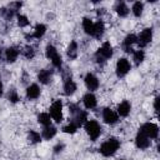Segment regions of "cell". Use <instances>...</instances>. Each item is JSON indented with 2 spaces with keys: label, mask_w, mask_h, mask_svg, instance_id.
I'll list each match as a JSON object with an SVG mask.
<instances>
[{
  "label": "cell",
  "mask_w": 160,
  "mask_h": 160,
  "mask_svg": "<svg viewBox=\"0 0 160 160\" xmlns=\"http://www.w3.org/2000/svg\"><path fill=\"white\" fill-rule=\"evenodd\" d=\"M24 55H25L26 59H32L34 55H35V51H34V49L31 46H26L25 50H24Z\"/></svg>",
  "instance_id": "4dcf8cb0"
},
{
  "label": "cell",
  "mask_w": 160,
  "mask_h": 160,
  "mask_svg": "<svg viewBox=\"0 0 160 160\" xmlns=\"http://www.w3.org/2000/svg\"><path fill=\"white\" fill-rule=\"evenodd\" d=\"M40 95V89L36 84H32L30 86H28L26 89V96L28 99H38Z\"/></svg>",
  "instance_id": "7c38bea8"
},
{
  "label": "cell",
  "mask_w": 160,
  "mask_h": 160,
  "mask_svg": "<svg viewBox=\"0 0 160 160\" xmlns=\"http://www.w3.org/2000/svg\"><path fill=\"white\" fill-rule=\"evenodd\" d=\"M151 39H152V30L151 29H144L138 38V42L141 48H144L145 45H148L151 41Z\"/></svg>",
  "instance_id": "52a82bcc"
},
{
  "label": "cell",
  "mask_w": 160,
  "mask_h": 160,
  "mask_svg": "<svg viewBox=\"0 0 160 160\" xmlns=\"http://www.w3.org/2000/svg\"><path fill=\"white\" fill-rule=\"evenodd\" d=\"M130 110H131V105H130V102H129L128 100H124V101L118 106V114H119L120 116H128L129 112H130Z\"/></svg>",
  "instance_id": "4fadbf2b"
},
{
  "label": "cell",
  "mask_w": 160,
  "mask_h": 160,
  "mask_svg": "<svg viewBox=\"0 0 160 160\" xmlns=\"http://www.w3.org/2000/svg\"><path fill=\"white\" fill-rule=\"evenodd\" d=\"M130 70V62L128 59L121 58L116 62V75L118 76H125Z\"/></svg>",
  "instance_id": "8992f818"
},
{
  "label": "cell",
  "mask_w": 160,
  "mask_h": 160,
  "mask_svg": "<svg viewBox=\"0 0 160 160\" xmlns=\"http://www.w3.org/2000/svg\"><path fill=\"white\" fill-rule=\"evenodd\" d=\"M85 85L89 90H96L99 88V80L94 74H86L85 76Z\"/></svg>",
  "instance_id": "9c48e42d"
},
{
  "label": "cell",
  "mask_w": 160,
  "mask_h": 160,
  "mask_svg": "<svg viewBox=\"0 0 160 160\" xmlns=\"http://www.w3.org/2000/svg\"><path fill=\"white\" fill-rule=\"evenodd\" d=\"M38 120H39V122H40L41 125H44V126H49V125H51L50 115H49L48 112H41V114L38 116Z\"/></svg>",
  "instance_id": "7402d4cb"
},
{
  "label": "cell",
  "mask_w": 160,
  "mask_h": 160,
  "mask_svg": "<svg viewBox=\"0 0 160 160\" xmlns=\"http://www.w3.org/2000/svg\"><path fill=\"white\" fill-rule=\"evenodd\" d=\"M142 10H144L142 2H140V1L134 2V5H132V12H134L135 16H140L142 14Z\"/></svg>",
  "instance_id": "d4e9b609"
},
{
  "label": "cell",
  "mask_w": 160,
  "mask_h": 160,
  "mask_svg": "<svg viewBox=\"0 0 160 160\" xmlns=\"http://www.w3.org/2000/svg\"><path fill=\"white\" fill-rule=\"evenodd\" d=\"M134 54V60H135V64L139 65L140 62H142L144 58H145V52L142 50H138V51H132Z\"/></svg>",
  "instance_id": "4316f807"
},
{
  "label": "cell",
  "mask_w": 160,
  "mask_h": 160,
  "mask_svg": "<svg viewBox=\"0 0 160 160\" xmlns=\"http://www.w3.org/2000/svg\"><path fill=\"white\" fill-rule=\"evenodd\" d=\"M2 95V82H1V80H0V96Z\"/></svg>",
  "instance_id": "d590c367"
},
{
  "label": "cell",
  "mask_w": 160,
  "mask_h": 160,
  "mask_svg": "<svg viewBox=\"0 0 160 160\" xmlns=\"http://www.w3.org/2000/svg\"><path fill=\"white\" fill-rule=\"evenodd\" d=\"M104 30H105V26H104V22L102 21H98L96 24H94V32H92V36L100 39L104 34Z\"/></svg>",
  "instance_id": "9a60e30c"
},
{
  "label": "cell",
  "mask_w": 160,
  "mask_h": 160,
  "mask_svg": "<svg viewBox=\"0 0 160 160\" xmlns=\"http://www.w3.org/2000/svg\"><path fill=\"white\" fill-rule=\"evenodd\" d=\"M85 130L92 141L96 140L101 134V128H100L99 122L95 120H88L85 122Z\"/></svg>",
  "instance_id": "7a4b0ae2"
},
{
  "label": "cell",
  "mask_w": 160,
  "mask_h": 160,
  "mask_svg": "<svg viewBox=\"0 0 160 160\" xmlns=\"http://www.w3.org/2000/svg\"><path fill=\"white\" fill-rule=\"evenodd\" d=\"M28 139H29V141L32 142V144H36V142L41 141V136H40V134L36 132V131H34V130H31V131L29 132Z\"/></svg>",
  "instance_id": "484cf974"
},
{
  "label": "cell",
  "mask_w": 160,
  "mask_h": 160,
  "mask_svg": "<svg viewBox=\"0 0 160 160\" xmlns=\"http://www.w3.org/2000/svg\"><path fill=\"white\" fill-rule=\"evenodd\" d=\"M139 132L145 135L149 139H156L159 135V128H158V125H155L152 122H146L140 128Z\"/></svg>",
  "instance_id": "3957f363"
},
{
  "label": "cell",
  "mask_w": 160,
  "mask_h": 160,
  "mask_svg": "<svg viewBox=\"0 0 160 160\" xmlns=\"http://www.w3.org/2000/svg\"><path fill=\"white\" fill-rule=\"evenodd\" d=\"M55 134H56V128H54V126H51V125L45 126V129H44V131H42V136H44V139H46V140H50L51 138H54Z\"/></svg>",
  "instance_id": "d6986e66"
},
{
  "label": "cell",
  "mask_w": 160,
  "mask_h": 160,
  "mask_svg": "<svg viewBox=\"0 0 160 160\" xmlns=\"http://www.w3.org/2000/svg\"><path fill=\"white\" fill-rule=\"evenodd\" d=\"M0 56H1V51H0Z\"/></svg>",
  "instance_id": "8d00e7d4"
},
{
  "label": "cell",
  "mask_w": 160,
  "mask_h": 160,
  "mask_svg": "<svg viewBox=\"0 0 160 160\" xmlns=\"http://www.w3.org/2000/svg\"><path fill=\"white\" fill-rule=\"evenodd\" d=\"M135 144H136V146H138L139 149H148V148L150 146V140H149V138H146L145 135H142V134L139 132V134L136 135Z\"/></svg>",
  "instance_id": "30bf717a"
},
{
  "label": "cell",
  "mask_w": 160,
  "mask_h": 160,
  "mask_svg": "<svg viewBox=\"0 0 160 160\" xmlns=\"http://www.w3.org/2000/svg\"><path fill=\"white\" fill-rule=\"evenodd\" d=\"M82 28H84V30H85L86 34L92 35V32H94V22H92L90 19L85 18V19L82 20Z\"/></svg>",
  "instance_id": "ffe728a7"
},
{
  "label": "cell",
  "mask_w": 160,
  "mask_h": 160,
  "mask_svg": "<svg viewBox=\"0 0 160 160\" xmlns=\"http://www.w3.org/2000/svg\"><path fill=\"white\" fill-rule=\"evenodd\" d=\"M45 31H46V26H45L44 24H38V25L35 26V30H34L32 36L36 38V39H40V38L45 34Z\"/></svg>",
  "instance_id": "44dd1931"
},
{
  "label": "cell",
  "mask_w": 160,
  "mask_h": 160,
  "mask_svg": "<svg viewBox=\"0 0 160 160\" xmlns=\"http://www.w3.org/2000/svg\"><path fill=\"white\" fill-rule=\"evenodd\" d=\"M112 46L110 45V42H104L102 44V46L98 50V52H96V59H98V61L100 62V61H105V59H109V58H111L112 56Z\"/></svg>",
  "instance_id": "5b68a950"
},
{
  "label": "cell",
  "mask_w": 160,
  "mask_h": 160,
  "mask_svg": "<svg viewBox=\"0 0 160 160\" xmlns=\"http://www.w3.org/2000/svg\"><path fill=\"white\" fill-rule=\"evenodd\" d=\"M102 118H104L105 122H106V124H110V125L115 124V122L118 121V119H119L118 114H116L114 110L109 109V108L104 109V111H102Z\"/></svg>",
  "instance_id": "ba28073f"
},
{
  "label": "cell",
  "mask_w": 160,
  "mask_h": 160,
  "mask_svg": "<svg viewBox=\"0 0 160 160\" xmlns=\"http://www.w3.org/2000/svg\"><path fill=\"white\" fill-rule=\"evenodd\" d=\"M56 122H61L62 120V102L60 100H55L50 106V114H49Z\"/></svg>",
  "instance_id": "277c9868"
},
{
  "label": "cell",
  "mask_w": 160,
  "mask_h": 160,
  "mask_svg": "<svg viewBox=\"0 0 160 160\" xmlns=\"http://www.w3.org/2000/svg\"><path fill=\"white\" fill-rule=\"evenodd\" d=\"M68 55L70 56V59H75L76 55H78V45L75 41H71L70 45H69V49H68Z\"/></svg>",
  "instance_id": "cb8c5ba5"
},
{
  "label": "cell",
  "mask_w": 160,
  "mask_h": 160,
  "mask_svg": "<svg viewBox=\"0 0 160 160\" xmlns=\"http://www.w3.org/2000/svg\"><path fill=\"white\" fill-rule=\"evenodd\" d=\"M18 24H19V26L24 28V26L29 25V20H28V18L25 15H19L18 16Z\"/></svg>",
  "instance_id": "f546056e"
},
{
  "label": "cell",
  "mask_w": 160,
  "mask_h": 160,
  "mask_svg": "<svg viewBox=\"0 0 160 160\" xmlns=\"http://www.w3.org/2000/svg\"><path fill=\"white\" fill-rule=\"evenodd\" d=\"M115 10H116L118 15H120V16H126V15L129 14V8H128V6H126V4H125V2H122V1H120V2H118V4H116Z\"/></svg>",
  "instance_id": "ac0fdd59"
},
{
  "label": "cell",
  "mask_w": 160,
  "mask_h": 160,
  "mask_svg": "<svg viewBox=\"0 0 160 160\" xmlns=\"http://www.w3.org/2000/svg\"><path fill=\"white\" fill-rule=\"evenodd\" d=\"M158 102H159V98H156V99H155V102H154V108H155V111H156V112L159 111V110H158Z\"/></svg>",
  "instance_id": "836d02e7"
},
{
  "label": "cell",
  "mask_w": 160,
  "mask_h": 160,
  "mask_svg": "<svg viewBox=\"0 0 160 160\" xmlns=\"http://www.w3.org/2000/svg\"><path fill=\"white\" fill-rule=\"evenodd\" d=\"M19 49L16 48V46H10L9 49H6V60H8V62H14L16 59H18V56H19Z\"/></svg>",
  "instance_id": "8fae6325"
},
{
  "label": "cell",
  "mask_w": 160,
  "mask_h": 160,
  "mask_svg": "<svg viewBox=\"0 0 160 160\" xmlns=\"http://www.w3.org/2000/svg\"><path fill=\"white\" fill-rule=\"evenodd\" d=\"M9 100H10L11 102L19 101V95H18V92H16L15 90H11V91L9 92Z\"/></svg>",
  "instance_id": "1f68e13d"
},
{
  "label": "cell",
  "mask_w": 160,
  "mask_h": 160,
  "mask_svg": "<svg viewBox=\"0 0 160 160\" xmlns=\"http://www.w3.org/2000/svg\"><path fill=\"white\" fill-rule=\"evenodd\" d=\"M62 148H64L62 145H58V146H55V151H56V152H58V151H61Z\"/></svg>",
  "instance_id": "e575fe53"
},
{
  "label": "cell",
  "mask_w": 160,
  "mask_h": 160,
  "mask_svg": "<svg viewBox=\"0 0 160 160\" xmlns=\"http://www.w3.org/2000/svg\"><path fill=\"white\" fill-rule=\"evenodd\" d=\"M56 54H58V51H56V49H55L52 45H48V46H46L45 55H46V58H48V59H50V60H51Z\"/></svg>",
  "instance_id": "83f0119b"
},
{
  "label": "cell",
  "mask_w": 160,
  "mask_h": 160,
  "mask_svg": "<svg viewBox=\"0 0 160 160\" xmlns=\"http://www.w3.org/2000/svg\"><path fill=\"white\" fill-rule=\"evenodd\" d=\"M119 146H120L119 140L115 139V138H110L105 142H102V145L100 146V152L104 156H111V155H114L116 152Z\"/></svg>",
  "instance_id": "6da1fadb"
},
{
  "label": "cell",
  "mask_w": 160,
  "mask_h": 160,
  "mask_svg": "<svg viewBox=\"0 0 160 160\" xmlns=\"http://www.w3.org/2000/svg\"><path fill=\"white\" fill-rule=\"evenodd\" d=\"M82 100H84V105L86 109H94L96 106V98L94 94H90V92L86 94Z\"/></svg>",
  "instance_id": "5bb4252c"
},
{
  "label": "cell",
  "mask_w": 160,
  "mask_h": 160,
  "mask_svg": "<svg viewBox=\"0 0 160 160\" xmlns=\"http://www.w3.org/2000/svg\"><path fill=\"white\" fill-rule=\"evenodd\" d=\"M50 79H51V71H50V70L44 69V70H41V71L39 72V80H40V82H42V84H49V82H50Z\"/></svg>",
  "instance_id": "e0dca14e"
},
{
  "label": "cell",
  "mask_w": 160,
  "mask_h": 160,
  "mask_svg": "<svg viewBox=\"0 0 160 160\" xmlns=\"http://www.w3.org/2000/svg\"><path fill=\"white\" fill-rule=\"evenodd\" d=\"M135 42H138V36H136V35H134V34L128 35V36L125 38V41H124L125 49L131 48V45H132V44H135Z\"/></svg>",
  "instance_id": "603a6c76"
},
{
  "label": "cell",
  "mask_w": 160,
  "mask_h": 160,
  "mask_svg": "<svg viewBox=\"0 0 160 160\" xmlns=\"http://www.w3.org/2000/svg\"><path fill=\"white\" fill-rule=\"evenodd\" d=\"M76 124L75 122H71V124H69V125H66V126H64V132H68V134H74L75 131H76Z\"/></svg>",
  "instance_id": "f1b7e54d"
},
{
  "label": "cell",
  "mask_w": 160,
  "mask_h": 160,
  "mask_svg": "<svg viewBox=\"0 0 160 160\" xmlns=\"http://www.w3.org/2000/svg\"><path fill=\"white\" fill-rule=\"evenodd\" d=\"M51 61H52L54 66H58V68H60V66H61V56H60L59 54H56V55L51 59Z\"/></svg>",
  "instance_id": "d6a6232c"
},
{
  "label": "cell",
  "mask_w": 160,
  "mask_h": 160,
  "mask_svg": "<svg viewBox=\"0 0 160 160\" xmlns=\"http://www.w3.org/2000/svg\"><path fill=\"white\" fill-rule=\"evenodd\" d=\"M75 90H76V84L71 79H68L65 81V84H64V91H65V94L66 95H72L75 92Z\"/></svg>",
  "instance_id": "2e32d148"
}]
</instances>
